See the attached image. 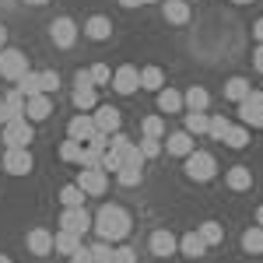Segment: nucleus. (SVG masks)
I'll return each instance as SVG.
<instances>
[{
	"label": "nucleus",
	"mask_w": 263,
	"mask_h": 263,
	"mask_svg": "<svg viewBox=\"0 0 263 263\" xmlns=\"http://www.w3.org/2000/svg\"><path fill=\"white\" fill-rule=\"evenodd\" d=\"M81 151H84L81 141H70V137H67V141L60 144V158H63V162H78V165H81Z\"/></svg>",
	"instance_id": "obj_35"
},
{
	"label": "nucleus",
	"mask_w": 263,
	"mask_h": 263,
	"mask_svg": "<svg viewBox=\"0 0 263 263\" xmlns=\"http://www.w3.org/2000/svg\"><path fill=\"white\" fill-rule=\"evenodd\" d=\"M253 67H256V70L263 74V42L256 46V53H253Z\"/></svg>",
	"instance_id": "obj_45"
},
{
	"label": "nucleus",
	"mask_w": 263,
	"mask_h": 263,
	"mask_svg": "<svg viewBox=\"0 0 263 263\" xmlns=\"http://www.w3.org/2000/svg\"><path fill=\"white\" fill-rule=\"evenodd\" d=\"M162 147L168 151V155H176V158H186V155L197 147V141H193V134L176 130V134H168V141H162Z\"/></svg>",
	"instance_id": "obj_16"
},
{
	"label": "nucleus",
	"mask_w": 263,
	"mask_h": 263,
	"mask_svg": "<svg viewBox=\"0 0 263 263\" xmlns=\"http://www.w3.org/2000/svg\"><path fill=\"white\" fill-rule=\"evenodd\" d=\"M141 4H158V0H141Z\"/></svg>",
	"instance_id": "obj_54"
},
{
	"label": "nucleus",
	"mask_w": 263,
	"mask_h": 263,
	"mask_svg": "<svg viewBox=\"0 0 263 263\" xmlns=\"http://www.w3.org/2000/svg\"><path fill=\"white\" fill-rule=\"evenodd\" d=\"M0 141L7 144V147H28V144L35 141V123L28 120V116H11L0 126Z\"/></svg>",
	"instance_id": "obj_2"
},
{
	"label": "nucleus",
	"mask_w": 263,
	"mask_h": 263,
	"mask_svg": "<svg viewBox=\"0 0 263 263\" xmlns=\"http://www.w3.org/2000/svg\"><path fill=\"white\" fill-rule=\"evenodd\" d=\"M39 84H42V95H53V91H60V74L57 70H39Z\"/></svg>",
	"instance_id": "obj_38"
},
{
	"label": "nucleus",
	"mask_w": 263,
	"mask_h": 263,
	"mask_svg": "<svg viewBox=\"0 0 263 263\" xmlns=\"http://www.w3.org/2000/svg\"><path fill=\"white\" fill-rule=\"evenodd\" d=\"M84 35L95 42H105L109 35H112V21L105 18V14H91V18L84 21Z\"/></svg>",
	"instance_id": "obj_19"
},
{
	"label": "nucleus",
	"mask_w": 263,
	"mask_h": 263,
	"mask_svg": "<svg viewBox=\"0 0 263 263\" xmlns=\"http://www.w3.org/2000/svg\"><path fill=\"white\" fill-rule=\"evenodd\" d=\"M49 39L57 42L60 49H70L74 42H78V25L70 18H57L53 25H49Z\"/></svg>",
	"instance_id": "obj_10"
},
{
	"label": "nucleus",
	"mask_w": 263,
	"mask_h": 263,
	"mask_svg": "<svg viewBox=\"0 0 263 263\" xmlns=\"http://www.w3.org/2000/svg\"><path fill=\"white\" fill-rule=\"evenodd\" d=\"M25 246H28L32 256H49V253H53V232H49V228H32L28 239H25Z\"/></svg>",
	"instance_id": "obj_14"
},
{
	"label": "nucleus",
	"mask_w": 263,
	"mask_h": 263,
	"mask_svg": "<svg viewBox=\"0 0 263 263\" xmlns=\"http://www.w3.org/2000/svg\"><path fill=\"white\" fill-rule=\"evenodd\" d=\"M60 228H67V232H74V235H81V239H84V232L91 228V214H88L84 207H63Z\"/></svg>",
	"instance_id": "obj_9"
},
{
	"label": "nucleus",
	"mask_w": 263,
	"mask_h": 263,
	"mask_svg": "<svg viewBox=\"0 0 263 263\" xmlns=\"http://www.w3.org/2000/svg\"><path fill=\"white\" fill-rule=\"evenodd\" d=\"M49 112H53V99L49 95H32V99H25V116L32 123H42V120H49Z\"/></svg>",
	"instance_id": "obj_15"
},
{
	"label": "nucleus",
	"mask_w": 263,
	"mask_h": 263,
	"mask_svg": "<svg viewBox=\"0 0 263 263\" xmlns=\"http://www.w3.org/2000/svg\"><path fill=\"white\" fill-rule=\"evenodd\" d=\"M224 182H228V190L246 193V190H253V168H249V165H232L228 176H224Z\"/></svg>",
	"instance_id": "obj_17"
},
{
	"label": "nucleus",
	"mask_w": 263,
	"mask_h": 263,
	"mask_svg": "<svg viewBox=\"0 0 263 263\" xmlns=\"http://www.w3.org/2000/svg\"><path fill=\"white\" fill-rule=\"evenodd\" d=\"M182 109H186V105H182V95L176 88H162V91H158V112H168V116H172V112H182Z\"/></svg>",
	"instance_id": "obj_24"
},
{
	"label": "nucleus",
	"mask_w": 263,
	"mask_h": 263,
	"mask_svg": "<svg viewBox=\"0 0 263 263\" xmlns=\"http://www.w3.org/2000/svg\"><path fill=\"white\" fill-rule=\"evenodd\" d=\"M7 120H11V116H7V105H4V95H0V126H4Z\"/></svg>",
	"instance_id": "obj_46"
},
{
	"label": "nucleus",
	"mask_w": 263,
	"mask_h": 263,
	"mask_svg": "<svg viewBox=\"0 0 263 263\" xmlns=\"http://www.w3.org/2000/svg\"><path fill=\"white\" fill-rule=\"evenodd\" d=\"M232 4H253V0H232Z\"/></svg>",
	"instance_id": "obj_53"
},
{
	"label": "nucleus",
	"mask_w": 263,
	"mask_h": 263,
	"mask_svg": "<svg viewBox=\"0 0 263 263\" xmlns=\"http://www.w3.org/2000/svg\"><path fill=\"white\" fill-rule=\"evenodd\" d=\"M137 151H141V158L147 162V158H158V155H162L165 147H162V141H158V137H141Z\"/></svg>",
	"instance_id": "obj_37"
},
{
	"label": "nucleus",
	"mask_w": 263,
	"mask_h": 263,
	"mask_svg": "<svg viewBox=\"0 0 263 263\" xmlns=\"http://www.w3.org/2000/svg\"><path fill=\"white\" fill-rule=\"evenodd\" d=\"M218 176V162H214V155L211 151H190L186 155V179H193V182H207V179H214Z\"/></svg>",
	"instance_id": "obj_3"
},
{
	"label": "nucleus",
	"mask_w": 263,
	"mask_h": 263,
	"mask_svg": "<svg viewBox=\"0 0 263 263\" xmlns=\"http://www.w3.org/2000/svg\"><path fill=\"white\" fill-rule=\"evenodd\" d=\"M78 246H81V235H74V232H67V228H57V235H53V249H57V253L70 256Z\"/></svg>",
	"instance_id": "obj_25"
},
{
	"label": "nucleus",
	"mask_w": 263,
	"mask_h": 263,
	"mask_svg": "<svg viewBox=\"0 0 263 263\" xmlns=\"http://www.w3.org/2000/svg\"><path fill=\"white\" fill-rule=\"evenodd\" d=\"M197 235H200L207 246H218L224 239V228L218 221H203V224H197Z\"/></svg>",
	"instance_id": "obj_32"
},
{
	"label": "nucleus",
	"mask_w": 263,
	"mask_h": 263,
	"mask_svg": "<svg viewBox=\"0 0 263 263\" xmlns=\"http://www.w3.org/2000/svg\"><path fill=\"white\" fill-rule=\"evenodd\" d=\"M78 186H81L88 197H102V193L109 190V172H105V168H81Z\"/></svg>",
	"instance_id": "obj_8"
},
{
	"label": "nucleus",
	"mask_w": 263,
	"mask_h": 263,
	"mask_svg": "<svg viewBox=\"0 0 263 263\" xmlns=\"http://www.w3.org/2000/svg\"><path fill=\"white\" fill-rule=\"evenodd\" d=\"M179 253H182V256H190V260H200L203 253H207V242H203L197 232H186V235L179 239Z\"/></svg>",
	"instance_id": "obj_22"
},
{
	"label": "nucleus",
	"mask_w": 263,
	"mask_h": 263,
	"mask_svg": "<svg viewBox=\"0 0 263 263\" xmlns=\"http://www.w3.org/2000/svg\"><path fill=\"white\" fill-rule=\"evenodd\" d=\"M84 197H88V193H84L78 182H67V186L60 190V203L63 207H84Z\"/></svg>",
	"instance_id": "obj_31"
},
{
	"label": "nucleus",
	"mask_w": 263,
	"mask_h": 263,
	"mask_svg": "<svg viewBox=\"0 0 263 263\" xmlns=\"http://www.w3.org/2000/svg\"><path fill=\"white\" fill-rule=\"evenodd\" d=\"M123 7H126V11H130V7H141V0H120Z\"/></svg>",
	"instance_id": "obj_48"
},
{
	"label": "nucleus",
	"mask_w": 263,
	"mask_h": 263,
	"mask_svg": "<svg viewBox=\"0 0 263 263\" xmlns=\"http://www.w3.org/2000/svg\"><path fill=\"white\" fill-rule=\"evenodd\" d=\"M221 144L232 147V151H242L246 144H249V126H242V123H239V126H228V134L221 137Z\"/></svg>",
	"instance_id": "obj_28"
},
{
	"label": "nucleus",
	"mask_w": 263,
	"mask_h": 263,
	"mask_svg": "<svg viewBox=\"0 0 263 263\" xmlns=\"http://www.w3.org/2000/svg\"><path fill=\"white\" fill-rule=\"evenodd\" d=\"M207 123H211V112H186V134L200 137L207 134Z\"/></svg>",
	"instance_id": "obj_33"
},
{
	"label": "nucleus",
	"mask_w": 263,
	"mask_h": 263,
	"mask_svg": "<svg viewBox=\"0 0 263 263\" xmlns=\"http://www.w3.org/2000/svg\"><path fill=\"white\" fill-rule=\"evenodd\" d=\"M28 4H32V7H42V4H46V0H28Z\"/></svg>",
	"instance_id": "obj_51"
},
{
	"label": "nucleus",
	"mask_w": 263,
	"mask_h": 263,
	"mask_svg": "<svg viewBox=\"0 0 263 263\" xmlns=\"http://www.w3.org/2000/svg\"><path fill=\"white\" fill-rule=\"evenodd\" d=\"M0 263H11V256H4V253H0Z\"/></svg>",
	"instance_id": "obj_52"
},
{
	"label": "nucleus",
	"mask_w": 263,
	"mask_h": 263,
	"mask_svg": "<svg viewBox=\"0 0 263 263\" xmlns=\"http://www.w3.org/2000/svg\"><path fill=\"white\" fill-rule=\"evenodd\" d=\"M74 105H78V112H91V109L99 105L95 84H88V81H74Z\"/></svg>",
	"instance_id": "obj_18"
},
{
	"label": "nucleus",
	"mask_w": 263,
	"mask_h": 263,
	"mask_svg": "<svg viewBox=\"0 0 263 263\" xmlns=\"http://www.w3.org/2000/svg\"><path fill=\"white\" fill-rule=\"evenodd\" d=\"M242 249L249 256H263V228L260 224H253V228L242 232Z\"/></svg>",
	"instance_id": "obj_27"
},
{
	"label": "nucleus",
	"mask_w": 263,
	"mask_h": 263,
	"mask_svg": "<svg viewBox=\"0 0 263 263\" xmlns=\"http://www.w3.org/2000/svg\"><path fill=\"white\" fill-rule=\"evenodd\" d=\"M88 74H91V84H95V88L112 81V70H109L105 63H91V67H88Z\"/></svg>",
	"instance_id": "obj_40"
},
{
	"label": "nucleus",
	"mask_w": 263,
	"mask_h": 263,
	"mask_svg": "<svg viewBox=\"0 0 263 263\" xmlns=\"http://www.w3.org/2000/svg\"><path fill=\"white\" fill-rule=\"evenodd\" d=\"M253 35H256V39H260V42H263V18H260V21H256V25H253Z\"/></svg>",
	"instance_id": "obj_47"
},
{
	"label": "nucleus",
	"mask_w": 263,
	"mask_h": 263,
	"mask_svg": "<svg viewBox=\"0 0 263 263\" xmlns=\"http://www.w3.org/2000/svg\"><path fill=\"white\" fill-rule=\"evenodd\" d=\"M32 168H35V158H32L28 147H7V155H4V172L7 176H28Z\"/></svg>",
	"instance_id": "obj_7"
},
{
	"label": "nucleus",
	"mask_w": 263,
	"mask_h": 263,
	"mask_svg": "<svg viewBox=\"0 0 263 263\" xmlns=\"http://www.w3.org/2000/svg\"><path fill=\"white\" fill-rule=\"evenodd\" d=\"M70 263H95V256H91V246H78L74 253H70Z\"/></svg>",
	"instance_id": "obj_44"
},
{
	"label": "nucleus",
	"mask_w": 263,
	"mask_h": 263,
	"mask_svg": "<svg viewBox=\"0 0 263 263\" xmlns=\"http://www.w3.org/2000/svg\"><path fill=\"white\" fill-rule=\"evenodd\" d=\"M249 91H253V84L246 81V78H228V81H224V99L235 102V105H239V102H242Z\"/></svg>",
	"instance_id": "obj_26"
},
{
	"label": "nucleus",
	"mask_w": 263,
	"mask_h": 263,
	"mask_svg": "<svg viewBox=\"0 0 263 263\" xmlns=\"http://www.w3.org/2000/svg\"><path fill=\"white\" fill-rule=\"evenodd\" d=\"M120 165H123V158L112 151V147H105V155H102V168H105V172H116Z\"/></svg>",
	"instance_id": "obj_43"
},
{
	"label": "nucleus",
	"mask_w": 263,
	"mask_h": 263,
	"mask_svg": "<svg viewBox=\"0 0 263 263\" xmlns=\"http://www.w3.org/2000/svg\"><path fill=\"white\" fill-rule=\"evenodd\" d=\"M91 256H95V263H112V242H95L91 246Z\"/></svg>",
	"instance_id": "obj_41"
},
{
	"label": "nucleus",
	"mask_w": 263,
	"mask_h": 263,
	"mask_svg": "<svg viewBox=\"0 0 263 263\" xmlns=\"http://www.w3.org/2000/svg\"><path fill=\"white\" fill-rule=\"evenodd\" d=\"M21 74H28V57L21 49H14V46H4L0 49V78H7L14 84Z\"/></svg>",
	"instance_id": "obj_4"
},
{
	"label": "nucleus",
	"mask_w": 263,
	"mask_h": 263,
	"mask_svg": "<svg viewBox=\"0 0 263 263\" xmlns=\"http://www.w3.org/2000/svg\"><path fill=\"white\" fill-rule=\"evenodd\" d=\"M4 46H7V28L0 25V49H4Z\"/></svg>",
	"instance_id": "obj_49"
},
{
	"label": "nucleus",
	"mask_w": 263,
	"mask_h": 263,
	"mask_svg": "<svg viewBox=\"0 0 263 263\" xmlns=\"http://www.w3.org/2000/svg\"><path fill=\"white\" fill-rule=\"evenodd\" d=\"M14 88H18L25 99H32V95H39L42 84H39V70H28V74H21L18 81H14Z\"/></svg>",
	"instance_id": "obj_30"
},
{
	"label": "nucleus",
	"mask_w": 263,
	"mask_h": 263,
	"mask_svg": "<svg viewBox=\"0 0 263 263\" xmlns=\"http://www.w3.org/2000/svg\"><path fill=\"white\" fill-rule=\"evenodd\" d=\"M239 120L249 130H263V91H249L242 102H239Z\"/></svg>",
	"instance_id": "obj_5"
},
{
	"label": "nucleus",
	"mask_w": 263,
	"mask_h": 263,
	"mask_svg": "<svg viewBox=\"0 0 263 263\" xmlns=\"http://www.w3.org/2000/svg\"><path fill=\"white\" fill-rule=\"evenodd\" d=\"M91 120H95V130H102V134H116L120 130V109L116 105H95L91 109Z\"/></svg>",
	"instance_id": "obj_11"
},
{
	"label": "nucleus",
	"mask_w": 263,
	"mask_h": 263,
	"mask_svg": "<svg viewBox=\"0 0 263 263\" xmlns=\"http://www.w3.org/2000/svg\"><path fill=\"white\" fill-rule=\"evenodd\" d=\"M162 14L168 25H186L190 21V4L186 0H162Z\"/></svg>",
	"instance_id": "obj_20"
},
{
	"label": "nucleus",
	"mask_w": 263,
	"mask_h": 263,
	"mask_svg": "<svg viewBox=\"0 0 263 263\" xmlns=\"http://www.w3.org/2000/svg\"><path fill=\"white\" fill-rule=\"evenodd\" d=\"M147 246H151L155 256H172V253H179V239H176L168 228H155L151 239H147Z\"/></svg>",
	"instance_id": "obj_13"
},
{
	"label": "nucleus",
	"mask_w": 263,
	"mask_h": 263,
	"mask_svg": "<svg viewBox=\"0 0 263 263\" xmlns=\"http://www.w3.org/2000/svg\"><path fill=\"white\" fill-rule=\"evenodd\" d=\"M144 179V165H120L116 168V182L120 186H141Z\"/></svg>",
	"instance_id": "obj_29"
},
{
	"label": "nucleus",
	"mask_w": 263,
	"mask_h": 263,
	"mask_svg": "<svg viewBox=\"0 0 263 263\" xmlns=\"http://www.w3.org/2000/svg\"><path fill=\"white\" fill-rule=\"evenodd\" d=\"M95 134H99V130H95L91 112H78L74 120L67 123V137H70V141H81V144H84V141H91Z\"/></svg>",
	"instance_id": "obj_12"
},
{
	"label": "nucleus",
	"mask_w": 263,
	"mask_h": 263,
	"mask_svg": "<svg viewBox=\"0 0 263 263\" xmlns=\"http://www.w3.org/2000/svg\"><path fill=\"white\" fill-rule=\"evenodd\" d=\"M4 105H7V116H25V95H21L18 88H11L4 95Z\"/></svg>",
	"instance_id": "obj_34"
},
{
	"label": "nucleus",
	"mask_w": 263,
	"mask_h": 263,
	"mask_svg": "<svg viewBox=\"0 0 263 263\" xmlns=\"http://www.w3.org/2000/svg\"><path fill=\"white\" fill-rule=\"evenodd\" d=\"M112 263H137V249H130V246H116V249H112Z\"/></svg>",
	"instance_id": "obj_42"
},
{
	"label": "nucleus",
	"mask_w": 263,
	"mask_h": 263,
	"mask_svg": "<svg viewBox=\"0 0 263 263\" xmlns=\"http://www.w3.org/2000/svg\"><path fill=\"white\" fill-rule=\"evenodd\" d=\"M228 126H232V123L224 120V116H211V123H207V137H211V141H221L224 134H228Z\"/></svg>",
	"instance_id": "obj_39"
},
{
	"label": "nucleus",
	"mask_w": 263,
	"mask_h": 263,
	"mask_svg": "<svg viewBox=\"0 0 263 263\" xmlns=\"http://www.w3.org/2000/svg\"><path fill=\"white\" fill-rule=\"evenodd\" d=\"M182 105H186L190 112H207V105H211V91L200 88V84H193V88L182 95Z\"/></svg>",
	"instance_id": "obj_21"
},
{
	"label": "nucleus",
	"mask_w": 263,
	"mask_h": 263,
	"mask_svg": "<svg viewBox=\"0 0 263 263\" xmlns=\"http://www.w3.org/2000/svg\"><path fill=\"white\" fill-rule=\"evenodd\" d=\"M91 224H95L99 239H105V242H123V239L130 235V214L123 211L120 203L99 207V214L91 218Z\"/></svg>",
	"instance_id": "obj_1"
},
{
	"label": "nucleus",
	"mask_w": 263,
	"mask_h": 263,
	"mask_svg": "<svg viewBox=\"0 0 263 263\" xmlns=\"http://www.w3.org/2000/svg\"><path fill=\"white\" fill-rule=\"evenodd\" d=\"M256 224H260V228H263V203H260V207H256Z\"/></svg>",
	"instance_id": "obj_50"
},
{
	"label": "nucleus",
	"mask_w": 263,
	"mask_h": 263,
	"mask_svg": "<svg viewBox=\"0 0 263 263\" xmlns=\"http://www.w3.org/2000/svg\"><path fill=\"white\" fill-rule=\"evenodd\" d=\"M141 88L158 95V91L165 88V70H162V67H155V63H151V67H141Z\"/></svg>",
	"instance_id": "obj_23"
},
{
	"label": "nucleus",
	"mask_w": 263,
	"mask_h": 263,
	"mask_svg": "<svg viewBox=\"0 0 263 263\" xmlns=\"http://www.w3.org/2000/svg\"><path fill=\"white\" fill-rule=\"evenodd\" d=\"M141 130H144V137H158V141H162L165 137V120L162 116H144Z\"/></svg>",
	"instance_id": "obj_36"
},
{
	"label": "nucleus",
	"mask_w": 263,
	"mask_h": 263,
	"mask_svg": "<svg viewBox=\"0 0 263 263\" xmlns=\"http://www.w3.org/2000/svg\"><path fill=\"white\" fill-rule=\"evenodd\" d=\"M112 91L116 95H134L137 88H141V67H134V63H123L112 70Z\"/></svg>",
	"instance_id": "obj_6"
}]
</instances>
